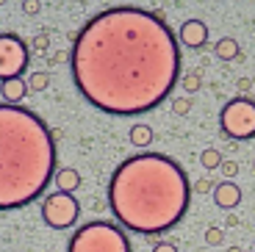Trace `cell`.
Segmentation results:
<instances>
[{"label": "cell", "mask_w": 255, "mask_h": 252, "mask_svg": "<svg viewBox=\"0 0 255 252\" xmlns=\"http://www.w3.org/2000/svg\"><path fill=\"white\" fill-rule=\"evenodd\" d=\"M75 89L109 117L150 114L180 83V42L166 19L139 6H109L72 39Z\"/></svg>", "instance_id": "cell-1"}, {"label": "cell", "mask_w": 255, "mask_h": 252, "mask_svg": "<svg viewBox=\"0 0 255 252\" xmlns=\"http://www.w3.org/2000/svg\"><path fill=\"white\" fill-rule=\"evenodd\" d=\"M191 183L169 155L139 152L125 158L109 180V208L125 230L161 236L189 211Z\"/></svg>", "instance_id": "cell-2"}, {"label": "cell", "mask_w": 255, "mask_h": 252, "mask_svg": "<svg viewBox=\"0 0 255 252\" xmlns=\"http://www.w3.org/2000/svg\"><path fill=\"white\" fill-rule=\"evenodd\" d=\"M56 141L36 111L0 106V211H17L56 180Z\"/></svg>", "instance_id": "cell-3"}, {"label": "cell", "mask_w": 255, "mask_h": 252, "mask_svg": "<svg viewBox=\"0 0 255 252\" xmlns=\"http://www.w3.org/2000/svg\"><path fill=\"white\" fill-rule=\"evenodd\" d=\"M67 252H130V241L120 225L95 219L72 233Z\"/></svg>", "instance_id": "cell-4"}, {"label": "cell", "mask_w": 255, "mask_h": 252, "mask_svg": "<svg viewBox=\"0 0 255 252\" xmlns=\"http://www.w3.org/2000/svg\"><path fill=\"white\" fill-rule=\"evenodd\" d=\"M219 125H222L225 139H236V141L255 139V100H250L247 95L228 100L219 111Z\"/></svg>", "instance_id": "cell-5"}, {"label": "cell", "mask_w": 255, "mask_h": 252, "mask_svg": "<svg viewBox=\"0 0 255 252\" xmlns=\"http://www.w3.org/2000/svg\"><path fill=\"white\" fill-rule=\"evenodd\" d=\"M28 61H31V47L11 31L0 33V78H3V83L22 78V72L28 70Z\"/></svg>", "instance_id": "cell-6"}, {"label": "cell", "mask_w": 255, "mask_h": 252, "mask_svg": "<svg viewBox=\"0 0 255 252\" xmlns=\"http://www.w3.org/2000/svg\"><path fill=\"white\" fill-rule=\"evenodd\" d=\"M81 216V202L67 191H53L42 200V222L53 230H67Z\"/></svg>", "instance_id": "cell-7"}, {"label": "cell", "mask_w": 255, "mask_h": 252, "mask_svg": "<svg viewBox=\"0 0 255 252\" xmlns=\"http://www.w3.org/2000/svg\"><path fill=\"white\" fill-rule=\"evenodd\" d=\"M208 25L203 19H186L178 31V42L189 50H205L208 47Z\"/></svg>", "instance_id": "cell-8"}, {"label": "cell", "mask_w": 255, "mask_h": 252, "mask_svg": "<svg viewBox=\"0 0 255 252\" xmlns=\"http://www.w3.org/2000/svg\"><path fill=\"white\" fill-rule=\"evenodd\" d=\"M242 200H244V194H242V189L236 186V180L217 183V189H214V202H217V208L233 211V208L242 205Z\"/></svg>", "instance_id": "cell-9"}, {"label": "cell", "mask_w": 255, "mask_h": 252, "mask_svg": "<svg viewBox=\"0 0 255 252\" xmlns=\"http://www.w3.org/2000/svg\"><path fill=\"white\" fill-rule=\"evenodd\" d=\"M58 186V191H67V194H75L78 189H81V172L72 169V166H61V169L56 172V180H53Z\"/></svg>", "instance_id": "cell-10"}, {"label": "cell", "mask_w": 255, "mask_h": 252, "mask_svg": "<svg viewBox=\"0 0 255 252\" xmlns=\"http://www.w3.org/2000/svg\"><path fill=\"white\" fill-rule=\"evenodd\" d=\"M28 89H31V86H28L22 78H14V81H6V83H3V89H0V97H3V103H6V106H17V103L25 97Z\"/></svg>", "instance_id": "cell-11"}, {"label": "cell", "mask_w": 255, "mask_h": 252, "mask_svg": "<svg viewBox=\"0 0 255 252\" xmlns=\"http://www.w3.org/2000/svg\"><path fill=\"white\" fill-rule=\"evenodd\" d=\"M214 53H217V58H222V61H233V58H239V42L233 36H225L214 44Z\"/></svg>", "instance_id": "cell-12"}, {"label": "cell", "mask_w": 255, "mask_h": 252, "mask_svg": "<svg viewBox=\"0 0 255 252\" xmlns=\"http://www.w3.org/2000/svg\"><path fill=\"white\" fill-rule=\"evenodd\" d=\"M128 141H130L133 147H147L150 141H153V127L150 125H133L130 133H128Z\"/></svg>", "instance_id": "cell-13"}, {"label": "cell", "mask_w": 255, "mask_h": 252, "mask_svg": "<svg viewBox=\"0 0 255 252\" xmlns=\"http://www.w3.org/2000/svg\"><path fill=\"white\" fill-rule=\"evenodd\" d=\"M180 81H183V92H186V95H197L200 89H203V75H200V70L186 72Z\"/></svg>", "instance_id": "cell-14"}, {"label": "cell", "mask_w": 255, "mask_h": 252, "mask_svg": "<svg viewBox=\"0 0 255 252\" xmlns=\"http://www.w3.org/2000/svg\"><path fill=\"white\" fill-rule=\"evenodd\" d=\"M222 152L219 150H214V147H208V150H203L200 152V164L205 166V169H219V166H222Z\"/></svg>", "instance_id": "cell-15"}, {"label": "cell", "mask_w": 255, "mask_h": 252, "mask_svg": "<svg viewBox=\"0 0 255 252\" xmlns=\"http://www.w3.org/2000/svg\"><path fill=\"white\" fill-rule=\"evenodd\" d=\"M28 86H31V92H45L47 86H50V72L45 70H36L28 75Z\"/></svg>", "instance_id": "cell-16"}, {"label": "cell", "mask_w": 255, "mask_h": 252, "mask_svg": "<svg viewBox=\"0 0 255 252\" xmlns=\"http://www.w3.org/2000/svg\"><path fill=\"white\" fill-rule=\"evenodd\" d=\"M205 244H208V247L225 244V230H222V227H208V230H205Z\"/></svg>", "instance_id": "cell-17"}, {"label": "cell", "mask_w": 255, "mask_h": 252, "mask_svg": "<svg viewBox=\"0 0 255 252\" xmlns=\"http://www.w3.org/2000/svg\"><path fill=\"white\" fill-rule=\"evenodd\" d=\"M219 169H222V177H225V180H236L239 172H242V166H239L236 161H222V166H219Z\"/></svg>", "instance_id": "cell-18"}, {"label": "cell", "mask_w": 255, "mask_h": 252, "mask_svg": "<svg viewBox=\"0 0 255 252\" xmlns=\"http://www.w3.org/2000/svg\"><path fill=\"white\" fill-rule=\"evenodd\" d=\"M172 111L178 114V117H186V114L191 111V97H175V100H172Z\"/></svg>", "instance_id": "cell-19"}, {"label": "cell", "mask_w": 255, "mask_h": 252, "mask_svg": "<svg viewBox=\"0 0 255 252\" xmlns=\"http://www.w3.org/2000/svg\"><path fill=\"white\" fill-rule=\"evenodd\" d=\"M214 189H217V183H214V180H205V177L191 186V191H197V194H208V191H214Z\"/></svg>", "instance_id": "cell-20"}, {"label": "cell", "mask_w": 255, "mask_h": 252, "mask_svg": "<svg viewBox=\"0 0 255 252\" xmlns=\"http://www.w3.org/2000/svg\"><path fill=\"white\" fill-rule=\"evenodd\" d=\"M153 252H178V247L169 244V241H158V244L153 247Z\"/></svg>", "instance_id": "cell-21"}, {"label": "cell", "mask_w": 255, "mask_h": 252, "mask_svg": "<svg viewBox=\"0 0 255 252\" xmlns=\"http://www.w3.org/2000/svg\"><path fill=\"white\" fill-rule=\"evenodd\" d=\"M22 11H25V14H36L39 11V3H36V0L28 3V0H25V3H22Z\"/></svg>", "instance_id": "cell-22"}, {"label": "cell", "mask_w": 255, "mask_h": 252, "mask_svg": "<svg viewBox=\"0 0 255 252\" xmlns=\"http://www.w3.org/2000/svg\"><path fill=\"white\" fill-rule=\"evenodd\" d=\"M47 61H50V64H64V61H70V56H67V53H56V56L47 58Z\"/></svg>", "instance_id": "cell-23"}, {"label": "cell", "mask_w": 255, "mask_h": 252, "mask_svg": "<svg viewBox=\"0 0 255 252\" xmlns=\"http://www.w3.org/2000/svg\"><path fill=\"white\" fill-rule=\"evenodd\" d=\"M250 89V78H242V81H239V92H247Z\"/></svg>", "instance_id": "cell-24"}, {"label": "cell", "mask_w": 255, "mask_h": 252, "mask_svg": "<svg viewBox=\"0 0 255 252\" xmlns=\"http://www.w3.org/2000/svg\"><path fill=\"white\" fill-rule=\"evenodd\" d=\"M45 44H47V39H45V36H39L36 42H33V47H36V50H42V47H45Z\"/></svg>", "instance_id": "cell-25"}, {"label": "cell", "mask_w": 255, "mask_h": 252, "mask_svg": "<svg viewBox=\"0 0 255 252\" xmlns=\"http://www.w3.org/2000/svg\"><path fill=\"white\" fill-rule=\"evenodd\" d=\"M228 252H244V250H242V247H230Z\"/></svg>", "instance_id": "cell-26"}, {"label": "cell", "mask_w": 255, "mask_h": 252, "mask_svg": "<svg viewBox=\"0 0 255 252\" xmlns=\"http://www.w3.org/2000/svg\"><path fill=\"white\" fill-rule=\"evenodd\" d=\"M253 172H255V161H253Z\"/></svg>", "instance_id": "cell-27"}, {"label": "cell", "mask_w": 255, "mask_h": 252, "mask_svg": "<svg viewBox=\"0 0 255 252\" xmlns=\"http://www.w3.org/2000/svg\"><path fill=\"white\" fill-rule=\"evenodd\" d=\"M253 252H255V250H253Z\"/></svg>", "instance_id": "cell-28"}]
</instances>
